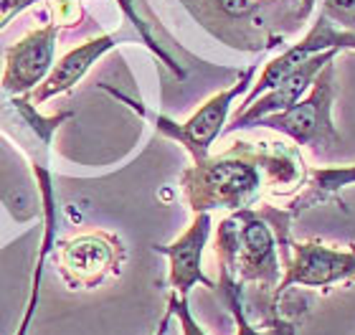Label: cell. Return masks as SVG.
I'll use <instances>...</instances> for the list:
<instances>
[{"instance_id":"obj_3","label":"cell","mask_w":355,"mask_h":335,"mask_svg":"<svg viewBox=\"0 0 355 335\" xmlns=\"http://www.w3.org/2000/svg\"><path fill=\"white\" fill-rule=\"evenodd\" d=\"M333 94H335V67L327 64L312 82V89L295 107L257 119L252 127H266L274 132L287 135L300 148H315L327 153L340 145V135L333 125Z\"/></svg>"},{"instance_id":"obj_7","label":"cell","mask_w":355,"mask_h":335,"mask_svg":"<svg viewBox=\"0 0 355 335\" xmlns=\"http://www.w3.org/2000/svg\"><path fill=\"white\" fill-rule=\"evenodd\" d=\"M61 23H49L28 31L18 44L6 49V71L0 76V89L8 94H31L53 69L56 38Z\"/></svg>"},{"instance_id":"obj_8","label":"cell","mask_w":355,"mask_h":335,"mask_svg":"<svg viewBox=\"0 0 355 335\" xmlns=\"http://www.w3.org/2000/svg\"><path fill=\"white\" fill-rule=\"evenodd\" d=\"M211 214H196L191 226L171 244H155V252L168 257V284L171 292L188 298L196 284H203L208 290H216L218 284L203 272V252L211 239Z\"/></svg>"},{"instance_id":"obj_15","label":"cell","mask_w":355,"mask_h":335,"mask_svg":"<svg viewBox=\"0 0 355 335\" xmlns=\"http://www.w3.org/2000/svg\"><path fill=\"white\" fill-rule=\"evenodd\" d=\"M325 15L335 26L355 31V0H325Z\"/></svg>"},{"instance_id":"obj_2","label":"cell","mask_w":355,"mask_h":335,"mask_svg":"<svg viewBox=\"0 0 355 335\" xmlns=\"http://www.w3.org/2000/svg\"><path fill=\"white\" fill-rule=\"evenodd\" d=\"M292 218L295 214L289 209H239L221 218L216 229L218 272L241 290L244 307H259L261 323L279 318L274 292L284 272L282 254L287 252Z\"/></svg>"},{"instance_id":"obj_5","label":"cell","mask_w":355,"mask_h":335,"mask_svg":"<svg viewBox=\"0 0 355 335\" xmlns=\"http://www.w3.org/2000/svg\"><path fill=\"white\" fill-rule=\"evenodd\" d=\"M279 287L274 292V305L279 310L282 298L292 287H315L330 290L338 282H355V244L350 249L322 244L318 239L312 241H287V252L282 254Z\"/></svg>"},{"instance_id":"obj_6","label":"cell","mask_w":355,"mask_h":335,"mask_svg":"<svg viewBox=\"0 0 355 335\" xmlns=\"http://www.w3.org/2000/svg\"><path fill=\"white\" fill-rule=\"evenodd\" d=\"M125 246L110 231H87L59 244L56 267L69 290H96L125 264Z\"/></svg>"},{"instance_id":"obj_1","label":"cell","mask_w":355,"mask_h":335,"mask_svg":"<svg viewBox=\"0 0 355 335\" xmlns=\"http://www.w3.org/2000/svg\"><path fill=\"white\" fill-rule=\"evenodd\" d=\"M304 163L297 145L287 142H236L218 155L193 160L180 175L183 198L193 214L252 209L266 186L277 194L300 191Z\"/></svg>"},{"instance_id":"obj_13","label":"cell","mask_w":355,"mask_h":335,"mask_svg":"<svg viewBox=\"0 0 355 335\" xmlns=\"http://www.w3.org/2000/svg\"><path fill=\"white\" fill-rule=\"evenodd\" d=\"M44 264H46V257L38 254L36 267H33V277H31V295H28V302H26V313H23L21 323H18V328H15V335H28V330H31V320H33V315H36L38 298H41V275H44Z\"/></svg>"},{"instance_id":"obj_17","label":"cell","mask_w":355,"mask_h":335,"mask_svg":"<svg viewBox=\"0 0 355 335\" xmlns=\"http://www.w3.org/2000/svg\"><path fill=\"white\" fill-rule=\"evenodd\" d=\"M171 320H173V310L168 307V310H165V315L160 318V323H157V328H155V333H153V335H168V328H171Z\"/></svg>"},{"instance_id":"obj_10","label":"cell","mask_w":355,"mask_h":335,"mask_svg":"<svg viewBox=\"0 0 355 335\" xmlns=\"http://www.w3.org/2000/svg\"><path fill=\"white\" fill-rule=\"evenodd\" d=\"M122 38H125L122 33H104V36L89 38V41L79 44L69 53H64V56L53 64L51 74L46 76L44 82L28 94L31 102H33V105H44V102H49V99L56 97V94L71 92L76 84L89 74V69L94 67L104 53L112 51Z\"/></svg>"},{"instance_id":"obj_12","label":"cell","mask_w":355,"mask_h":335,"mask_svg":"<svg viewBox=\"0 0 355 335\" xmlns=\"http://www.w3.org/2000/svg\"><path fill=\"white\" fill-rule=\"evenodd\" d=\"M355 186V165H338V168H315L307 173V180L302 186V194L292 203V214L302 209H310L312 203H320L335 196L338 191Z\"/></svg>"},{"instance_id":"obj_4","label":"cell","mask_w":355,"mask_h":335,"mask_svg":"<svg viewBox=\"0 0 355 335\" xmlns=\"http://www.w3.org/2000/svg\"><path fill=\"white\" fill-rule=\"evenodd\" d=\"M252 79H254V67L246 69L244 74H241V79H239L234 87H229V89H223V92H218V94H214L211 99H206L185 122H175V119L165 117V114H155V112L140 107L137 102H130V99L122 97L119 92L107 89V87H104V89L110 92V94H114L117 99H122V102H127L132 110L140 112L142 117H148L160 135L180 142V145L188 150L191 160H203L206 155H211V145H214V142L218 140V135L226 130L231 105L236 102V97H241V94L249 89Z\"/></svg>"},{"instance_id":"obj_14","label":"cell","mask_w":355,"mask_h":335,"mask_svg":"<svg viewBox=\"0 0 355 335\" xmlns=\"http://www.w3.org/2000/svg\"><path fill=\"white\" fill-rule=\"evenodd\" d=\"M168 307L173 310V318H178V323H180V335H208L206 330L200 328V323L193 318L188 298H180V295L171 292L168 295Z\"/></svg>"},{"instance_id":"obj_9","label":"cell","mask_w":355,"mask_h":335,"mask_svg":"<svg viewBox=\"0 0 355 335\" xmlns=\"http://www.w3.org/2000/svg\"><path fill=\"white\" fill-rule=\"evenodd\" d=\"M335 53L338 49H330V51H320V53H312L307 59H302L297 64L292 71H289L284 79H282L274 89L264 92L261 97H257L252 105L246 107L241 112H234V119H231V125H226L223 132H234V130H244V127H252L257 119L266 117V114H274V112H282V110H289V107H295L300 99L310 92L312 82H315V76L322 71V69L335 59Z\"/></svg>"},{"instance_id":"obj_11","label":"cell","mask_w":355,"mask_h":335,"mask_svg":"<svg viewBox=\"0 0 355 335\" xmlns=\"http://www.w3.org/2000/svg\"><path fill=\"white\" fill-rule=\"evenodd\" d=\"M216 292H221L223 302L229 307L231 318H234V325H236V335H297V320L295 318H277L274 323H261V325H254L249 320V313L244 307V298H241V290L231 282L229 277H221L218 280V287Z\"/></svg>"},{"instance_id":"obj_16","label":"cell","mask_w":355,"mask_h":335,"mask_svg":"<svg viewBox=\"0 0 355 335\" xmlns=\"http://www.w3.org/2000/svg\"><path fill=\"white\" fill-rule=\"evenodd\" d=\"M36 3H44V0H0V31Z\"/></svg>"}]
</instances>
